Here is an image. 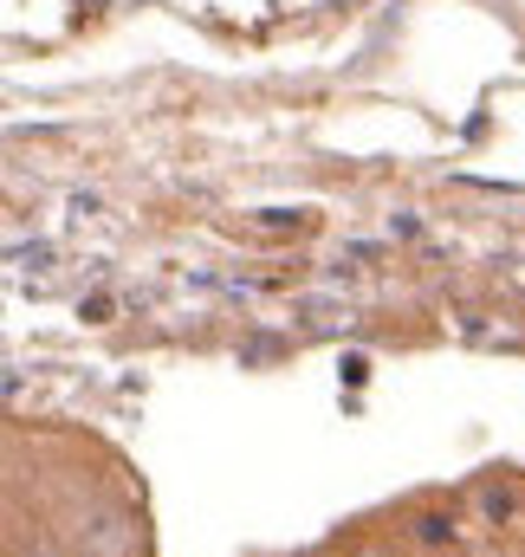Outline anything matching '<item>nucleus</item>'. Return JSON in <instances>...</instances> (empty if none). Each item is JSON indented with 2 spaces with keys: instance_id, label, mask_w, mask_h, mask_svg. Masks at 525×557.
Here are the masks:
<instances>
[{
  "instance_id": "obj_5",
  "label": "nucleus",
  "mask_w": 525,
  "mask_h": 557,
  "mask_svg": "<svg viewBox=\"0 0 525 557\" xmlns=\"http://www.w3.org/2000/svg\"><path fill=\"white\" fill-rule=\"evenodd\" d=\"M364 557H390V552H364Z\"/></svg>"
},
{
  "instance_id": "obj_2",
  "label": "nucleus",
  "mask_w": 525,
  "mask_h": 557,
  "mask_svg": "<svg viewBox=\"0 0 525 557\" xmlns=\"http://www.w3.org/2000/svg\"><path fill=\"white\" fill-rule=\"evenodd\" d=\"M408 539H415V545H448V539H454V512H441V506L422 512V519L408 525Z\"/></svg>"
},
{
  "instance_id": "obj_3",
  "label": "nucleus",
  "mask_w": 525,
  "mask_h": 557,
  "mask_svg": "<svg viewBox=\"0 0 525 557\" xmlns=\"http://www.w3.org/2000/svg\"><path fill=\"white\" fill-rule=\"evenodd\" d=\"M78 318H85V324H105V318H111V298H105V292L78 298Z\"/></svg>"
},
{
  "instance_id": "obj_1",
  "label": "nucleus",
  "mask_w": 525,
  "mask_h": 557,
  "mask_svg": "<svg viewBox=\"0 0 525 557\" xmlns=\"http://www.w3.org/2000/svg\"><path fill=\"white\" fill-rule=\"evenodd\" d=\"M474 512H480V525H506V519L520 512V486H500V480L480 486V493H474Z\"/></svg>"
},
{
  "instance_id": "obj_4",
  "label": "nucleus",
  "mask_w": 525,
  "mask_h": 557,
  "mask_svg": "<svg viewBox=\"0 0 525 557\" xmlns=\"http://www.w3.org/2000/svg\"><path fill=\"white\" fill-rule=\"evenodd\" d=\"M415 234H422L415 214H390V240H415Z\"/></svg>"
}]
</instances>
